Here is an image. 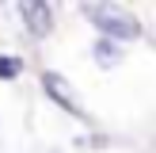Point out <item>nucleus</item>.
<instances>
[{"instance_id":"nucleus-1","label":"nucleus","mask_w":156,"mask_h":153,"mask_svg":"<svg viewBox=\"0 0 156 153\" xmlns=\"http://www.w3.org/2000/svg\"><path fill=\"white\" fill-rule=\"evenodd\" d=\"M84 15H88L107 38H118V42L141 38V19H137L129 8H118V4H84Z\"/></svg>"},{"instance_id":"nucleus-2","label":"nucleus","mask_w":156,"mask_h":153,"mask_svg":"<svg viewBox=\"0 0 156 153\" xmlns=\"http://www.w3.org/2000/svg\"><path fill=\"white\" fill-rule=\"evenodd\" d=\"M42 92L61 107V111H73L76 119H88V115H84V107H80V99H76V92H73V84H69L61 73L46 69V73H42Z\"/></svg>"},{"instance_id":"nucleus-3","label":"nucleus","mask_w":156,"mask_h":153,"mask_svg":"<svg viewBox=\"0 0 156 153\" xmlns=\"http://www.w3.org/2000/svg\"><path fill=\"white\" fill-rule=\"evenodd\" d=\"M19 15H23V23H27V31H30V35H38V38L53 31V8H50V4L27 0V4H19Z\"/></svg>"},{"instance_id":"nucleus-4","label":"nucleus","mask_w":156,"mask_h":153,"mask_svg":"<svg viewBox=\"0 0 156 153\" xmlns=\"http://www.w3.org/2000/svg\"><path fill=\"white\" fill-rule=\"evenodd\" d=\"M23 73V58L19 54H0V80H15Z\"/></svg>"},{"instance_id":"nucleus-5","label":"nucleus","mask_w":156,"mask_h":153,"mask_svg":"<svg viewBox=\"0 0 156 153\" xmlns=\"http://www.w3.org/2000/svg\"><path fill=\"white\" fill-rule=\"evenodd\" d=\"M91 58H95L99 65H114V61H118V50H114L111 42H103V38H99V42H95V50H91Z\"/></svg>"}]
</instances>
